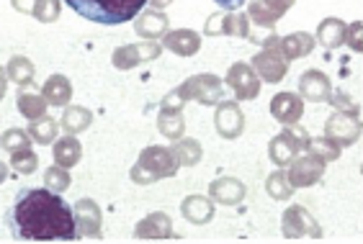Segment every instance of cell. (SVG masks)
<instances>
[{
    "label": "cell",
    "instance_id": "cell-43",
    "mask_svg": "<svg viewBox=\"0 0 363 244\" xmlns=\"http://www.w3.org/2000/svg\"><path fill=\"white\" fill-rule=\"evenodd\" d=\"M214 3H217V6H222V11H238V8H242L245 3H247V0H214Z\"/></svg>",
    "mask_w": 363,
    "mask_h": 244
},
{
    "label": "cell",
    "instance_id": "cell-34",
    "mask_svg": "<svg viewBox=\"0 0 363 244\" xmlns=\"http://www.w3.org/2000/svg\"><path fill=\"white\" fill-rule=\"evenodd\" d=\"M11 165H13L16 173L21 175H34L39 170V154L26 146V149H18V152H11Z\"/></svg>",
    "mask_w": 363,
    "mask_h": 244
},
{
    "label": "cell",
    "instance_id": "cell-38",
    "mask_svg": "<svg viewBox=\"0 0 363 244\" xmlns=\"http://www.w3.org/2000/svg\"><path fill=\"white\" fill-rule=\"evenodd\" d=\"M60 8H62V0H34V11H31V16H34L36 21L52 23L60 18Z\"/></svg>",
    "mask_w": 363,
    "mask_h": 244
},
{
    "label": "cell",
    "instance_id": "cell-4",
    "mask_svg": "<svg viewBox=\"0 0 363 244\" xmlns=\"http://www.w3.org/2000/svg\"><path fill=\"white\" fill-rule=\"evenodd\" d=\"M309 139H312V136H309V132L304 129V126H299V124L286 126L284 132L276 134V136L271 139V144H268V157H271L273 165L286 168L296 154L307 152Z\"/></svg>",
    "mask_w": 363,
    "mask_h": 244
},
{
    "label": "cell",
    "instance_id": "cell-30",
    "mask_svg": "<svg viewBox=\"0 0 363 244\" xmlns=\"http://www.w3.org/2000/svg\"><path fill=\"white\" fill-rule=\"evenodd\" d=\"M57 132H60V121L47 116V113H44L42 119H34L28 124V136L36 144H52L57 139Z\"/></svg>",
    "mask_w": 363,
    "mask_h": 244
},
{
    "label": "cell",
    "instance_id": "cell-22",
    "mask_svg": "<svg viewBox=\"0 0 363 244\" xmlns=\"http://www.w3.org/2000/svg\"><path fill=\"white\" fill-rule=\"evenodd\" d=\"M162 47L178 57H194L201 49V36L191 28H178V31H168L162 36Z\"/></svg>",
    "mask_w": 363,
    "mask_h": 244
},
{
    "label": "cell",
    "instance_id": "cell-37",
    "mask_svg": "<svg viewBox=\"0 0 363 244\" xmlns=\"http://www.w3.org/2000/svg\"><path fill=\"white\" fill-rule=\"evenodd\" d=\"M26 146H31V136L23 129H8L0 134V149H6V152H18Z\"/></svg>",
    "mask_w": 363,
    "mask_h": 244
},
{
    "label": "cell",
    "instance_id": "cell-27",
    "mask_svg": "<svg viewBox=\"0 0 363 244\" xmlns=\"http://www.w3.org/2000/svg\"><path fill=\"white\" fill-rule=\"evenodd\" d=\"M342 39H345V21H340L335 16L320 21L315 42H320L322 47H328V49H337V47H342Z\"/></svg>",
    "mask_w": 363,
    "mask_h": 244
},
{
    "label": "cell",
    "instance_id": "cell-42",
    "mask_svg": "<svg viewBox=\"0 0 363 244\" xmlns=\"http://www.w3.org/2000/svg\"><path fill=\"white\" fill-rule=\"evenodd\" d=\"M129 178H132V180L137 182V185H152V182H157V178H155V175L150 173V170L142 168L140 162H137V165H134V168H132V173H129Z\"/></svg>",
    "mask_w": 363,
    "mask_h": 244
},
{
    "label": "cell",
    "instance_id": "cell-7",
    "mask_svg": "<svg viewBox=\"0 0 363 244\" xmlns=\"http://www.w3.org/2000/svg\"><path fill=\"white\" fill-rule=\"evenodd\" d=\"M281 231H284L286 239H301V237L322 239V226L304 206H289V209L284 211V216H281Z\"/></svg>",
    "mask_w": 363,
    "mask_h": 244
},
{
    "label": "cell",
    "instance_id": "cell-35",
    "mask_svg": "<svg viewBox=\"0 0 363 244\" xmlns=\"http://www.w3.org/2000/svg\"><path fill=\"white\" fill-rule=\"evenodd\" d=\"M307 152L320 157L322 162H335L340 157V146L333 139H328V136H317V139H309Z\"/></svg>",
    "mask_w": 363,
    "mask_h": 244
},
{
    "label": "cell",
    "instance_id": "cell-13",
    "mask_svg": "<svg viewBox=\"0 0 363 244\" xmlns=\"http://www.w3.org/2000/svg\"><path fill=\"white\" fill-rule=\"evenodd\" d=\"M137 162H140L145 170H150L157 180H162V178H173V175L178 173V168H181V165L175 162L173 152H170L168 146H145Z\"/></svg>",
    "mask_w": 363,
    "mask_h": 244
},
{
    "label": "cell",
    "instance_id": "cell-46",
    "mask_svg": "<svg viewBox=\"0 0 363 244\" xmlns=\"http://www.w3.org/2000/svg\"><path fill=\"white\" fill-rule=\"evenodd\" d=\"M147 3H150V6H152L155 11H160V8H168L170 3H173V0H147Z\"/></svg>",
    "mask_w": 363,
    "mask_h": 244
},
{
    "label": "cell",
    "instance_id": "cell-32",
    "mask_svg": "<svg viewBox=\"0 0 363 244\" xmlns=\"http://www.w3.org/2000/svg\"><path fill=\"white\" fill-rule=\"evenodd\" d=\"M157 132L165 136V139H181L183 132H186V119H183L181 111H160L157 116Z\"/></svg>",
    "mask_w": 363,
    "mask_h": 244
},
{
    "label": "cell",
    "instance_id": "cell-41",
    "mask_svg": "<svg viewBox=\"0 0 363 244\" xmlns=\"http://www.w3.org/2000/svg\"><path fill=\"white\" fill-rule=\"evenodd\" d=\"M328 100L333 105H335L337 111H350V113H358V105L353 103V100H350L348 95H345V93H330L328 95Z\"/></svg>",
    "mask_w": 363,
    "mask_h": 244
},
{
    "label": "cell",
    "instance_id": "cell-36",
    "mask_svg": "<svg viewBox=\"0 0 363 244\" xmlns=\"http://www.w3.org/2000/svg\"><path fill=\"white\" fill-rule=\"evenodd\" d=\"M44 185L55 193H65V190L72 185V178L67 173V168H60V165H52V168L44 170Z\"/></svg>",
    "mask_w": 363,
    "mask_h": 244
},
{
    "label": "cell",
    "instance_id": "cell-29",
    "mask_svg": "<svg viewBox=\"0 0 363 244\" xmlns=\"http://www.w3.org/2000/svg\"><path fill=\"white\" fill-rule=\"evenodd\" d=\"M62 129L67 134H83L85 129H91L93 124V113L88 111V108H83V105H65V113H62Z\"/></svg>",
    "mask_w": 363,
    "mask_h": 244
},
{
    "label": "cell",
    "instance_id": "cell-16",
    "mask_svg": "<svg viewBox=\"0 0 363 244\" xmlns=\"http://www.w3.org/2000/svg\"><path fill=\"white\" fill-rule=\"evenodd\" d=\"M271 113L281 126L299 124L301 113H304V98L291 91L279 93V95H273V100H271Z\"/></svg>",
    "mask_w": 363,
    "mask_h": 244
},
{
    "label": "cell",
    "instance_id": "cell-15",
    "mask_svg": "<svg viewBox=\"0 0 363 244\" xmlns=\"http://www.w3.org/2000/svg\"><path fill=\"white\" fill-rule=\"evenodd\" d=\"M77 237H98L101 234V209L93 198H80L72 203Z\"/></svg>",
    "mask_w": 363,
    "mask_h": 244
},
{
    "label": "cell",
    "instance_id": "cell-12",
    "mask_svg": "<svg viewBox=\"0 0 363 244\" xmlns=\"http://www.w3.org/2000/svg\"><path fill=\"white\" fill-rule=\"evenodd\" d=\"M217 134L222 139H238L245 132V113L240 111L238 100H219L214 113Z\"/></svg>",
    "mask_w": 363,
    "mask_h": 244
},
{
    "label": "cell",
    "instance_id": "cell-45",
    "mask_svg": "<svg viewBox=\"0 0 363 244\" xmlns=\"http://www.w3.org/2000/svg\"><path fill=\"white\" fill-rule=\"evenodd\" d=\"M6 91H8V75H6V70L0 67V100H3V95H6Z\"/></svg>",
    "mask_w": 363,
    "mask_h": 244
},
{
    "label": "cell",
    "instance_id": "cell-40",
    "mask_svg": "<svg viewBox=\"0 0 363 244\" xmlns=\"http://www.w3.org/2000/svg\"><path fill=\"white\" fill-rule=\"evenodd\" d=\"M183 105H186V98H183V93L175 88V91H170L168 95L162 98V105L160 111H183Z\"/></svg>",
    "mask_w": 363,
    "mask_h": 244
},
{
    "label": "cell",
    "instance_id": "cell-23",
    "mask_svg": "<svg viewBox=\"0 0 363 244\" xmlns=\"http://www.w3.org/2000/svg\"><path fill=\"white\" fill-rule=\"evenodd\" d=\"M47 100H44L42 93L34 91V83L31 85H23L18 88V95H16V108L21 113L23 119L34 121V119H42L44 113H47Z\"/></svg>",
    "mask_w": 363,
    "mask_h": 244
},
{
    "label": "cell",
    "instance_id": "cell-24",
    "mask_svg": "<svg viewBox=\"0 0 363 244\" xmlns=\"http://www.w3.org/2000/svg\"><path fill=\"white\" fill-rule=\"evenodd\" d=\"M315 36L307 34V31H294V34L289 36H281V54H284V59L286 62H291V59H301V57L312 54V49H315Z\"/></svg>",
    "mask_w": 363,
    "mask_h": 244
},
{
    "label": "cell",
    "instance_id": "cell-26",
    "mask_svg": "<svg viewBox=\"0 0 363 244\" xmlns=\"http://www.w3.org/2000/svg\"><path fill=\"white\" fill-rule=\"evenodd\" d=\"M42 95H44V100H47L49 105L65 108V105L70 103V98H72V83L65 75H52L47 83H44Z\"/></svg>",
    "mask_w": 363,
    "mask_h": 244
},
{
    "label": "cell",
    "instance_id": "cell-19",
    "mask_svg": "<svg viewBox=\"0 0 363 244\" xmlns=\"http://www.w3.org/2000/svg\"><path fill=\"white\" fill-rule=\"evenodd\" d=\"M134 237L137 239H170L173 234V219L162 211H155L150 216L142 219L137 226H134Z\"/></svg>",
    "mask_w": 363,
    "mask_h": 244
},
{
    "label": "cell",
    "instance_id": "cell-39",
    "mask_svg": "<svg viewBox=\"0 0 363 244\" xmlns=\"http://www.w3.org/2000/svg\"><path fill=\"white\" fill-rule=\"evenodd\" d=\"M342 44H348L353 52H363V23L353 21L350 26H345V39Z\"/></svg>",
    "mask_w": 363,
    "mask_h": 244
},
{
    "label": "cell",
    "instance_id": "cell-1",
    "mask_svg": "<svg viewBox=\"0 0 363 244\" xmlns=\"http://www.w3.org/2000/svg\"><path fill=\"white\" fill-rule=\"evenodd\" d=\"M8 231L16 242L77 239L72 206L49 188H21L6 214Z\"/></svg>",
    "mask_w": 363,
    "mask_h": 244
},
{
    "label": "cell",
    "instance_id": "cell-14",
    "mask_svg": "<svg viewBox=\"0 0 363 244\" xmlns=\"http://www.w3.org/2000/svg\"><path fill=\"white\" fill-rule=\"evenodd\" d=\"M294 0H250L247 3V18L263 28H273L286 16Z\"/></svg>",
    "mask_w": 363,
    "mask_h": 244
},
{
    "label": "cell",
    "instance_id": "cell-31",
    "mask_svg": "<svg viewBox=\"0 0 363 244\" xmlns=\"http://www.w3.org/2000/svg\"><path fill=\"white\" fill-rule=\"evenodd\" d=\"M6 75H8V80H11V83H16L18 88H23V85H31V83H34V64H31V59H28V57L16 54V57H11V62H8Z\"/></svg>",
    "mask_w": 363,
    "mask_h": 244
},
{
    "label": "cell",
    "instance_id": "cell-10",
    "mask_svg": "<svg viewBox=\"0 0 363 244\" xmlns=\"http://www.w3.org/2000/svg\"><path fill=\"white\" fill-rule=\"evenodd\" d=\"M162 47L157 42H137V44H124V47L113 49L111 62L116 70H134L142 62H155L160 57Z\"/></svg>",
    "mask_w": 363,
    "mask_h": 244
},
{
    "label": "cell",
    "instance_id": "cell-25",
    "mask_svg": "<svg viewBox=\"0 0 363 244\" xmlns=\"http://www.w3.org/2000/svg\"><path fill=\"white\" fill-rule=\"evenodd\" d=\"M52 157H55V165L60 168H75L80 157H83V146L75 136H62V139H55L52 141Z\"/></svg>",
    "mask_w": 363,
    "mask_h": 244
},
{
    "label": "cell",
    "instance_id": "cell-5",
    "mask_svg": "<svg viewBox=\"0 0 363 244\" xmlns=\"http://www.w3.org/2000/svg\"><path fill=\"white\" fill-rule=\"evenodd\" d=\"M178 91L183 93L186 103H189V100H196V103H201V105H217L224 95V83L217 75L203 72V75L189 77Z\"/></svg>",
    "mask_w": 363,
    "mask_h": 244
},
{
    "label": "cell",
    "instance_id": "cell-18",
    "mask_svg": "<svg viewBox=\"0 0 363 244\" xmlns=\"http://www.w3.org/2000/svg\"><path fill=\"white\" fill-rule=\"evenodd\" d=\"M134 18H137V21H134V31H137L142 39L155 42V39H162V36L168 34L170 18L165 13H160V11H155V8H150V11H140Z\"/></svg>",
    "mask_w": 363,
    "mask_h": 244
},
{
    "label": "cell",
    "instance_id": "cell-2",
    "mask_svg": "<svg viewBox=\"0 0 363 244\" xmlns=\"http://www.w3.org/2000/svg\"><path fill=\"white\" fill-rule=\"evenodd\" d=\"M77 16L85 21L104 23V26H119L132 21L134 16L145 8L147 0H65Z\"/></svg>",
    "mask_w": 363,
    "mask_h": 244
},
{
    "label": "cell",
    "instance_id": "cell-20",
    "mask_svg": "<svg viewBox=\"0 0 363 244\" xmlns=\"http://www.w3.org/2000/svg\"><path fill=\"white\" fill-rule=\"evenodd\" d=\"M181 214L186 221L196 223V226H201V223H209L211 219H214V214H217V206H214V201L211 198H206V195H186L181 203Z\"/></svg>",
    "mask_w": 363,
    "mask_h": 244
},
{
    "label": "cell",
    "instance_id": "cell-11",
    "mask_svg": "<svg viewBox=\"0 0 363 244\" xmlns=\"http://www.w3.org/2000/svg\"><path fill=\"white\" fill-rule=\"evenodd\" d=\"M227 88H232V93H235V100L238 103H242V100H252V98L260 95V77L255 75V70H252L247 62H235L227 70Z\"/></svg>",
    "mask_w": 363,
    "mask_h": 244
},
{
    "label": "cell",
    "instance_id": "cell-47",
    "mask_svg": "<svg viewBox=\"0 0 363 244\" xmlns=\"http://www.w3.org/2000/svg\"><path fill=\"white\" fill-rule=\"evenodd\" d=\"M6 178H8V165L6 162H0V182L6 180Z\"/></svg>",
    "mask_w": 363,
    "mask_h": 244
},
{
    "label": "cell",
    "instance_id": "cell-8",
    "mask_svg": "<svg viewBox=\"0 0 363 244\" xmlns=\"http://www.w3.org/2000/svg\"><path fill=\"white\" fill-rule=\"evenodd\" d=\"M325 136L333 139L337 146H353L361 139V119L358 113L350 111H337L325 121Z\"/></svg>",
    "mask_w": 363,
    "mask_h": 244
},
{
    "label": "cell",
    "instance_id": "cell-6",
    "mask_svg": "<svg viewBox=\"0 0 363 244\" xmlns=\"http://www.w3.org/2000/svg\"><path fill=\"white\" fill-rule=\"evenodd\" d=\"M203 34L206 36H240V39H247L250 42V18L247 13H240V11H219V13H211L206 26H203Z\"/></svg>",
    "mask_w": 363,
    "mask_h": 244
},
{
    "label": "cell",
    "instance_id": "cell-3",
    "mask_svg": "<svg viewBox=\"0 0 363 244\" xmlns=\"http://www.w3.org/2000/svg\"><path fill=\"white\" fill-rule=\"evenodd\" d=\"M258 44H263V52H258V54L252 57L250 67L255 70V75H258L263 83H268V85L281 83L289 72V62L284 59V54H281V49H279L281 36L268 34V39H258Z\"/></svg>",
    "mask_w": 363,
    "mask_h": 244
},
{
    "label": "cell",
    "instance_id": "cell-28",
    "mask_svg": "<svg viewBox=\"0 0 363 244\" xmlns=\"http://www.w3.org/2000/svg\"><path fill=\"white\" fill-rule=\"evenodd\" d=\"M170 152H173L175 162L178 165H186V168H194V165H199L203 157V149H201V141L199 139H191V136H186V139H175V144L170 146Z\"/></svg>",
    "mask_w": 363,
    "mask_h": 244
},
{
    "label": "cell",
    "instance_id": "cell-17",
    "mask_svg": "<svg viewBox=\"0 0 363 244\" xmlns=\"http://www.w3.org/2000/svg\"><path fill=\"white\" fill-rule=\"evenodd\" d=\"M333 93V83L330 77L320 70H307L299 77V95L309 103H322L328 100V95Z\"/></svg>",
    "mask_w": 363,
    "mask_h": 244
},
{
    "label": "cell",
    "instance_id": "cell-33",
    "mask_svg": "<svg viewBox=\"0 0 363 244\" xmlns=\"http://www.w3.org/2000/svg\"><path fill=\"white\" fill-rule=\"evenodd\" d=\"M266 190H268V195H271V198H276V201H289L296 188L291 185L289 175L284 173V170H276L273 175H268Z\"/></svg>",
    "mask_w": 363,
    "mask_h": 244
},
{
    "label": "cell",
    "instance_id": "cell-21",
    "mask_svg": "<svg viewBox=\"0 0 363 244\" xmlns=\"http://www.w3.org/2000/svg\"><path fill=\"white\" fill-rule=\"evenodd\" d=\"M245 185L238 178H217L209 185V198L219 206H238L245 201Z\"/></svg>",
    "mask_w": 363,
    "mask_h": 244
},
{
    "label": "cell",
    "instance_id": "cell-9",
    "mask_svg": "<svg viewBox=\"0 0 363 244\" xmlns=\"http://www.w3.org/2000/svg\"><path fill=\"white\" fill-rule=\"evenodd\" d=\"M328 162H322L320 157L309 152L296 154L291 162H289V180H291L294 188H309V185H317L325 175Z\"/></svg>",
    "mask_w": 363,
    "mask_h": 244
},
{
    "label": "cell",
    "instance_id": "cell-44",
    "mask_svg": "<svg viewBox=\"0 0 363 244\" xmlns=\"http://www.w3.org/2000/svg\"><path fill=\"white\" fill-rule=\"evenodd\" d=\"M11 3H13V8L18 11V13L31 16V11H34V0H11Z\"/></svg>",
    "mask_w": 363,
    "mask_h": 244
}]
</instances>
